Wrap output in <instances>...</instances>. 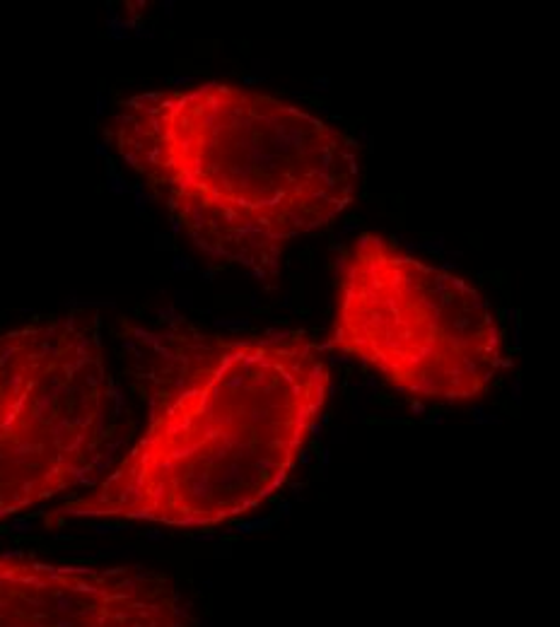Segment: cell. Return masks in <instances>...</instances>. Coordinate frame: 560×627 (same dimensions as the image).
<instances>
[{
    "mask_svg": "<svg viewBox=\"0 0 560 627\" xmlns=\"http://www.w3.org/2000/svg\"><path fill=\"white\" fill-rule=\"evenodd\" d=\"M329 394V362L304 333L171 330L155 355L143 432L46 524L90 516L213 528L239 519L290 478Z\"/></svg>",
    "mask_w": 560,
    "mask_h": 627,
    "instance_id": "cell-1",
    "label": "cell"
},
{
    "mask_svg": "<svg viewBox=\"0 0 560 627\" xmlns=\"http://www.w3.org/2000/svg\"><path fill=\"white\" fill-rule=\"evenodd\" d=\"M106 140L203 254L256 273L331 225L358 191L345 133L220 80L121 99Z\"/></svg>",
    "mask_w": 560,
    "mask_h": 627,
    "instance_id": "cell-2",
    "label": "cell"
},
{
    "mask_svg": "<svg viewBox=\"0 0 560 627\" xmlns=\"http://www.w3.org/2000/svg\"><path fill=\"white\" fill-rule=\"evenodd\" d=\"M329 345L396 391L435 403L483 398L505 367L486 297L379 234H360L343 261Z\"/></svg>",
    "mask_w": 560,
    "mask_h": 627,
    "instance_id": "cell-3",
    "label": "cell"
},
{
    "mask_svg": "<svg viewBox=\"0 0 560 627\" xmlns=\"http://www.w3.org/2000/svg\"><path fill=\"white\" fill-rule=\"evenodd\" d=\"M109 410L97 311L70 309L0 333V521L90 478Z\"/></svg>",
    "mask_w": 560,
    "mask_h": 627,
    "instance_id": "cell-4",
    "label": "cell"
},
{
    "mask_svg": "<svg viewBox=\"0 0 560 627\" xmlns=\"http://www.w3.org/2000/svg\"><path fill=\"white\" fill-rule=\"evenodd\" d=\"M176 581L143 564L0 555V627H194Z\"/></svg>",
    "mask_w": 560,
    "mask_h": 627,
    "instance_id": "cell-5",
    "label": "cell"
}]
</instances>
